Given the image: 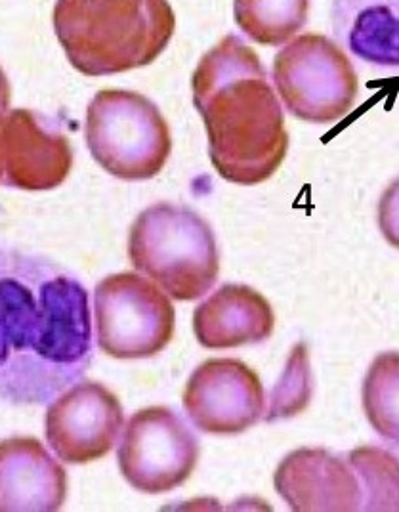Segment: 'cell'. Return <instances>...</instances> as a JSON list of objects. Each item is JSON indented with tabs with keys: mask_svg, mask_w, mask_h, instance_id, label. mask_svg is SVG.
<instances>
[{
	"mask_svg": "<svg viewBox=\"0 0 399 512\" xmlns=\"http://www.w3.org/2000/svg\"><path fill=\"white\" fill-rule=\"evenodd\" d=\"M92 362L83 283L56 262L0 249V400L44 406Z\"/></svg>",
	"mask_w": 399,
	"mask_h": 512,
	"instance_id": "1",
	"label": "cell"
},
{
	"mask_svg": "<svg viewBox=\"0 0 399 512\" xmlns=\"http://www.w3.org/2000/svg\"><path fill=\"white\" fill-rule=\"evenodd\" d=\"M193 102L209 134L210 161L231 184L270 180L287 157L283 109L258 54L228 35L193 75Z\"/></svg>",
	"mask_w": 399,
	"mask_h": 512,
	"instance_id": "2",
	"label": "cell"
},
{
	"mask_svg": "<svg viewBox=\"0 0 399 512\" xmlns=\"http://www.w3.org/2000/svg\"><path fill=\"white\" fill-rule=\"evenodd\" d=\"M60 39L73 65L92 77L151 64L174 33L167 0H62Z\"/></svg>",
	"mask_w": 399,
	"mask_h": 512,
	"instance_id": "3",
	"label": "cell"
},
{
	"mask_svg": "<svg viewBox=\"0 0 399 512\" xmlns=\"http://www.w3.org/2000/svg\"><path fill=\"white\" fill-rule=\"evenodd\" d=\"M128 258L170 299L182 302L205 297L220 272L216 237L207 220L172 203H157L134 220Z\"/></svg>",
	"mask_w": 399,
	"mask_h": 512,
	"instance_id": "4",
	"label": "cell"
},
{
	"mask_svg": "<svg viewBox=\"0 0 399 512\" xmlns=\"http://www.w3.org/2000/svg\"><path fill=\"white\" fill-rule=\"evenodd\" d=\"M86 142L105 171L123 180L153 178L167 165L172 148L161 111L128 90H102L92 100Z\"/></svg>",
	"mask_w": 399,
	"mask_h": 512,
	"instance_id": "5",
	"label": "cell"
},
{
	"mask_svg": "<svg viewBox=\"0 0 399 512\" xmlns=\"http://www.w3.org/2000/svg\"><path fill=\"white\" fill-rule=\"evenodd\" d=\"M273 83L289 113L314 125L342 121L359 92L350 58L325 35H302L285 44L273 60Z\"/></svg>",
	"mask_w": 399,
	"mask_h": 512,
	"instance_id": "6",
	"label": "cell"
},
{
	"mask_svg": "<svg viewBox=\"0 0 399 512\" xmlns=\"http://www.w3.org/2000/svg\"><path fill=\"white\" fill-rule=\"evenodd\" d=\"M98 346L117 360H144L172 341L176 314L155 281L134 272L102 279L94 291Z\"/></svg>",
	"mask_w": 399,
	"mask_h": 512,
	"instance_id": "7",
	"label": "cell"
},
{
	"mask_svg": "<svg viewBox=\"0 0 399 512\" xmlns=\"http://www.w3.org/2000/svg\"><path fill=\"white\" fill-rule=\"evenodd\" d=\"M119 469L142 493H167L188 482L199 461V442L168 407L134 413L119 444Z\"/></svg>",
	"mask_w": 399,
	"mask_h": 512,
	"instance_id": "8",
	"label": "cell"
},
{
	"mask_svg": "<svg viewBox=\"0 0 399 512\" xmlns=\"http://www.w3.org/2000/svg\"><path fill=\"white\" fill-rule=\"evenodd\" d=\"M46 442L63 463L84 465L115 448L125 425L119 398L104 384H71L46 409Z\"/></svg>",
	"mask_w": 399,
	"mask_h": 512,
	"instance_id": "9",
	"label": "cell"
},
{
	"mask_svg": "<svg viewBox=\"0 0 399 512\" xmlns=\"http://www.w3.org/2000/svg\"><path fill=\"white\" fill-rule=\"evenodd\" d=\"M189 421L207 434H241L254 427L266 407L264 386L247 363L214 358L201 363L184 390Z\"/></svg>",
	"mask_w": 399,
	"mask_h": 512,
	"instance_id": "10",
	"label": "cell"
},
{
	"mask_svg": "<svg viewBox=\"0 0 399 512\" xmlns=\"http://www.w3.org/2000/svg\"><path fill=\"white\" fill-rule=\"evenodd\" d=\"M273 484L291 511H361V486L348 461L327 449L289 453L275 470Z\"/></svg>",
	"mask_w": 399,
	"mask_h": 512,
	"instance_id": "11",
	"label": "cell"
},
{
	"mask_svg": "<svg viewBox=\"0 0 399 512\" xmlns=\"http://www.w3.org/2000/svg\"><path fill=\"white\" fill-rule=\"evenodd\" d=\"M67 472L37 438L0 442V512L60 511Z\"/></svg>",
	"mask_w": 399,
	"mask_h": 512,
	"instance_id": "12",
	"label": "cell"
},
{
	"mask_svg": "<svg viewBox=\"0 0 399 512\" xmlns=\"http://www.w3.org/2000/svg\"><path fill=\"white\" fill-rule=\"evenodd\" d=\"M275 325L270 302L247 285H224L201 302L193 314V331L201 346L226 350L270 339Z\"/></svg>",
	"mask_w": 399,
	"mask_h": 512,
	"instance_id": "13",
	"label": "cell"
},
{
	"mask_svg": "<svg viewBox=\"0 0 399 512\" xmlns=\"http://www.w3.org/2000/svg\"><path fill=\"white\" fill-rule=\"evenodd\" d=\"M331 23L356 60L399 73V0H333Z\"/></svg>",
	"mask_w": 399,
	"mask_h": 512,
	"instance_id": "14",
	"label": "cell"
},
{
	"mask_svg": "<svg viewBox=\"0 0 399 512\" xmlns=\"http://www.w3.org/2000/svg\"><path fill=\"white\" fill-rule=\"evenodd\" d=\"M8 182L25 190L62 184L71 169V150L63 136L44 134L27 111H16L2 134Z\"/></svg>",
	"mask_w": 399,
	"mask_h": 512,
	"instance_id": "15",
	"label": "cell"
},
{
	"mask_svg": "<svg viewBox=\"0 0 399 512\" xmlns=\"http://www.w3.org/2000/svg\"><path fill=\"white\" fill-rule=\"evenodd\" d=\"M310 0H233L239 29L262 46L289 43L306 25Z\"/></svg>",
	"mask_w": 399,
	"mask_h": 512,
	"instance_id": "16",
	"label": "cell"
},
{
	"mask_svg": "<svg viewBox=\"0 0 399 512\" xmlns=\"http://www.w3.org/2000/svg\"><path fill=\"white\" fill-rule=\"evenodd\" d=\"M363 411L378 436L399 446V352L378 354L363 381Z\"/></svg>",
	"mask_w": 399,
	"mask_h": 512,
	"instance_id": "17",
	"label": "cell"
},
{
	"mask_svg": "<svg viewBox=\"0 0 399 512\" xmlns=\"http://www.w3.org/2000/svg\"><path fill=\"white\" fill-rule=\"evenodd\" d=\"M348 463L361 486V511H399V457L380 448H357Z\"/></svg>",
	"mask_w": 399,
	"mask_h": 512,
	"instance_id": "18",
	"label": "cell"
},
{
	"mask_svg": "<svg viewBox=\"0 0 399 512\" xmlns=\"http://www.w3.org/2000/svg\"><path fill=\"white\" fill-rule=\"evenodd\" d=\"M312 392H314V381H312L308 346L304 342H298L289 356V362L279 383L273 388L272 402L268 407L266 421L272 423V421L298 415L310 404Z\"/></svg>",
	"mask_w": 399,
	"mask_h": 512,
	"instance_id": "19",
	"label": "cell"
},
{
	"mask_svg": "<svg viewBox=\"0 0 399 512\" xmlns=\"http://www.w3.org/2000/svg\"><path fill=\"white\" fill-rule=\"evenodd\" d=\"M378 228L384 239L399 249V178H396L378 201Z\"/></svg>",
	"mask_w": 399,
	"mask_h": 512,
	"instance_id": "20",
	"label": "cell"
}]
</instances>
